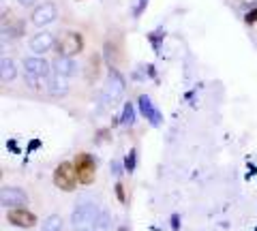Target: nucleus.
Listing matches in <instances>:
<instances>
[{
	"label": "nucleus",
	"mask_w": 257,
	"mask_h": 231,
	"mask_svg": "<svg viewBox=\"0 0 257 231\" xmlns=\"http://www.w3.org/2000/svg\"><path fill=\"white\" fill-rule=\"evenodd\" d=\"M122 169H124V167H120V163H118V161H111L109 171L114 173V176H120V173H122Z\"/></svg>",
	"instance_id": "nucleus-24"
},
{
	"label": "nucleus",
	"mask_w": 257,
	"mask_h": 231,
	"mask_svg": "<svg viewBox=\"0 0 257 231\" xmlns=\"http://www.w3.org/2000/svg\"><path fill=\"white\" fill-rule=\"evenodd\" d=\"M7 220L13 227H20V229H32L37 225V216L26 208H11L7 212Z\"/></svg>",
	"instance_id": "nucleus-8"
},
{
	"label": "nucleus",
	"mask_w": 257,
	"mask_h": 231,
	"mask_svg": "<svg viewBox=\"0 0 257 231\" xmlns=\"http://www.w3.org/2000/svg\"><path fill=\"white\" fill-rule=\"evenodd\" d=\"M116 197H118V201H120V203H126V195H124L122 182H116Z\"/></svg>",
	"instance_id": "nucleus-21"
},
{
	"label": "nucleus",
	"mask_w": 257,
	"mask_h": 231,
	"mask_svg": "<svg viewBox=\"0 0 257 231\" xmlns=\"http://www.w3.org/2000/svg\"><path fill=\"white\" fill-rule=\"evenodd\" d=\"M0 203L5 205L7 210L11 208H24L28 203V195L24 188H18V186H5L3 193H0Z\"/></svg>",
	"instance_id": "nucleus-7"
},
{
	"label": "nucleus",
	"mask_w": 257,
	"mask_h": 231,
	"mask_svg": "<svg viewBox=\"0 0 257 231\" xmlns=\"http://www.w3.org/2000/svg\"><path fill=\"white\" fill-rule=\"evenodd\" d=\"M118 231H128V227H124V225H122V227H118Z\"/></svg>",
	"instance_id": "nucleus-27"
},
{
	"label": "nucleus",
	"mask_w": 257,
	"mask_h": 231,
	"mask_svg": "<svg viewBox=\"0 0 257 231\" xmlns=\"http://www.w3.org/2000/svg\"><path fill=\"white\" fill-rule=\"evenodd\" d=\"M99 214H101V210L96 203L82 201V203H77V208L73 210V214H71V222L79 229H86V227L94 225V220L99 218Z\"/></svg>",
	"instance_id": "nucleus-3"
},
{
	"label": "nucleus",
	"mask_w": 257,
	"mask_h": 231,
	"mask_svg": "<svg viewBox=\"0 0 257 231\" xmlns=\"http://www.w3.org/2000/svg\"><path fill=\"white\" fill-rule=\"evenodd\" d=\"M52 69L56 75H62V77H73L77 73V65L69 56H56V60L52 62Z\"/></svg>",
	"instance_id": "nucleus-12"
},
{
	"label": "nucleus",
	"mask_w": 257,
	"mask_h": 231,
	"mask_svg": "<svg viewBox=\"0 0 257 231\" xmlns=\"http://www.w3.org/2000/svg\"><path fill=\"white\" fill-rule=\"evenodd\" d=\"M172 231H180V214H172Z\"/></svg>",
	"instance_id": "nucleus-25"
},
{
	"label": "nucleus",
	"mask_w": 257,
	"mask_h": 231,
	"mask_svg": "<svg viewBox=\"0 0 257 231\" xmlns=\"http://www.w3.org/2000/svg\"><path fill=\"white\" fill-rule=\"evenodd\" d=\"M120 122H122L124 126H133L135 124V107H133V103H124V105H122Z\"/></svg>",
	"instance_id": "nucleus-16"
},
{
	"label": "nucleus",
	"mask_w": 257,
	"mask_h": 231,
	"mask_svg": "<svg viewBox=\"0 0 257 231\" xmlns=\"http://www.w3.org/2000/svg\"><path fill=\"white\" fill-rule=\"evenodd\" d=\"M163 37H165V30H163V28H159V30H155V33L148 35L150 43H152V47H155L157 52H159V45H161V41H163Z\"/></svg>",
	"instance_id": "nucleus-20"
},
{
	"label": "nucleus",
	"mask_w": 257,
	"mask_h": 231,
	"mask_svg": "<svg viewBox=\"0 0 257 231\" xmlns=\"http://www.w3.org/2000/svg\"><path fill=\"white\" fill-rule=\"evenodd\" d=\"M109 220H111V216H109V214L101 210L99 218H96V220H94V225H92V227H94V231H105V229L109 227Z\"/></svg>",
	"instance_id": "nucleus-19"
},
{
	"label": "nucleus",
	"mask_w": 257,
	"mask_h": 231,
	"mask_svg": "<svg viewBox=\"0 0 257 231\" xmlns=\"http://www.w3.org/2000/svg\"><path fill=\"white\" fill-rule=\"evenodd\" d=\"M77 231H88V229H77Z\"/></svg>",
	"instance_id": "nucleus-28"
},
{
	"label": "nucleus",
	"mask_w": 257,
	"mask_h": 231,
	"mask_svg": "<svg viewBox=\"0 0 257 231\" xmlns=\"http://www.w3.org/2000/svg\"><path fill=\"white\" fill-rule=\"evenodd\" d=\"M56 50H58V56H69V58H73V56H77L79 52L84 50V39H82L79 33L69 30V33L62 35V39H58Z\"/></svg>",
	"instance_id": "nucleus-5"
},
{
	"label": "nucleus",
	"mask_w": 257,
	"mask_h": 231,
	"mask_svg": "<svg viewBox=\"0 0 257 231\" xmlns=\"http://www.w3.org/2000/svg\"><path fill=\"white\" fill-rule=\"evenodd\" d=\"M15 75H18V69H15V62L11 58H7L3 56V60H0V77H3V82H13Z\"/></svg>",
	"instance_id": "nucleus-14"
},
{
	"label": "nucleus",
	"mask_w": 257,
	"mask_h": 231,
	"mask_svg": "<svg viewBox=\"0 0 257 231\" xmlns=\"http://www.w3.org/2000/svg\"><path fill=\"white\" fill-rule=\"evenodd\" d=\"M244 22H246V24H255V22H257V7L244 15Z\"/></svg>",
	"instance_id": "nucleus-23"
},
{
	"label": "nucleus",
	"mask_w": 257,
	"mask_h": 231,
	"mask_svg": "<svg viewBox=\"0 0 257 231\" xmlns=\"http://www.w3.org/2000/svg\"><path fill=\"white\" fill-rule=\"evenodd\" d=\"M138 107H140V114L146 118V122L150 126H155V129H159L161 124H163V114L157 109V105L152 103V99L148 97V94H140L138 99Z\"/></svg>",
	"instance_id": "nucleus-6"
},
{
	"label": "nucleus",
	"mask_w": 257,
	"mask_h": 231,
	"mask_svg": "<svg viewBox=\"0 0 257 231\" xmlns=\"http://www.w3.org/2000/svg\"><path fill=\"white\" fill-rule=\"evenodd\" d=\"M41 231H62V218L58 214H52L43 220V229Z\"/></svg>",
	"instance_id": "nucleus-17"
},
{
	"label": "nucleus",
	"mask_w": 257,
	"mask_h": 231,
	"mask_svg": "<svg viewBox=\"0 0 257 231\" xmlns=\"http://www.w3.org/2000/svg\"><path fill=\"white\" fill-rule=\"evenodd\" d=\"M50 71L52 65L45 58H39V56H32V58L24 60V73L32 75V77H41V79H50Z\"/></svg>",
	"instance_id": "nucleus-9"
},
{
	"label": "nucleus",
	"mask_w": 257,
	"mask_h": 231,
	"mask_svg": "<svg viewBox=\"0 0 257 231\" xmlns=\"http://www.w3.org/2000/svg\"><path fill=\"white\" fill-rule=\"evenodd\" d=\"M56 45V41H54V35L52 33H37L35 37L30 39V50L35 52V54H39V56H43L45 52H50L52 47Z\"/></svg>",
	"instance_id": "nucleus-11"
},
{
	"label": "nucleus",
	"mask_w": 257,
	"mask_h": 231,
	"mask_svg": "<svg viewBox=\"0 0 257 231\" xmlns=\"http://www.w3.org/2000/svg\"><path fill=\"white\" fill-rule=\"evenodd\" d=\"M47 92L52 94V97H64V94L69 92V77H62V75H52L47 79Z\"/></svg>",
	"instance_id": "nucleus-13"
},
{
	"label": "nucleus",
	"mask_w": 257,
	"mask_h": 231,
	"mask_svg": "<svg viewBox=\"0 0 257 231\" xmlns=\"http://www.w3.org/2000/svg\"><path fill=\"white\" fill-rule=\"evenodd\" d=\"M77 171H75V163L64 161L54 169V184L58 186L64 193H71L77 186Z\"/></svg>",
	"instance_id": "nucleus-2"
},
{
	"label": "nucleus",
	"mask_w": 257,
	"mask_h": 231,
	"mask_svg": "<svg viewBox=\"0 0 257 231\" xmlns=\"http://www.w3.org/2000/svg\"><path fill=\"white\" fill-rule=\"evenodd\" d=\"M124 88H126V82H124L122 73H120L116 67H109L107 79H105V84H103V99H105V103H109V105L118 103L124 97Z\"/></svg>",
	"instance_id": "nucleus-1"
},
{
	"label": "nucleus",
	"mask_w": 257,
	"mask_h": 231,
	"mask_svg": "<svg viewBox=\"0 0 257 231\" xmlns=\"http://www.w3.org/2000/svg\"><path fill=\"white\" fill-rule=\"evenodd\" d=\"M146 7H148V0H138V7H135V18H140Z\"/></svg>",
	"instance_id": "nucleus-22"
},
{
	"label": "nucleus",
	"mask_w": 257,
	"mask_h": 231,
	"mask_svg": "<svg viewBox=\"0 0 257 231\" xmlns=\"http://www.w3.org/2000/svg\"><path fill=\"white\" fill-rule=\"evenodd\" d=\"M56 18H58V9H56V5L54 3H43V5H39L35 7V11H32V24L39 28H43L47 26V24H52Z\"/></svg>",
	"instance_id": "nucleus-10"
},
{
	"label": "nucleus",
	"mask_w": 257,
	"mask_h": 231,
	"mask_svg": "<svg viewBox=\"0 0 257 231\" xmlns=\"http://www.w3.org/2000/svg\"><path fill=\"white\" fill-rule=\"evenodd\" d=\"M73 163H75V171H77L79 184L90 186L94 182V176H96V161H94V156L88 154V152H79Z\"/></svg>",
	"instance_id": "nucleus-4"
},
{
	"label": "nucleus",
	"mask_w": 257,
	"mask_h": 231,
	"mask_svg": "<svg viewBox=\"0 0 257 231\" xmlns=\"http://www.w3.org/2000/svg\"><path fill=\"white\" fill-rule=\"evenodd\" d=\"M18 3H20L22 7H32V5L37 3V0H18Z\"/></svg>",
	"instance_id": "nucleus-26"
},
{
	"label": "nucleus",
	"mask_w": 257,
	"mask_h": 231,
	"mask_svg": "<svg viewBox=\"0 0 257 231\" xmlns=\"http://www.w3.org/2000/svg\"><path fill=\"white\" fill-rule=\"evenodd\" d=\"M99 69H101V56L99 54H92L90 58L86 62V79L88 82H94L96 77H99Z\"/></svg>",
	"instance_id": "nucleus-15"
},
{
	"label": "nucleus",
	"mask_w": 257,
	"mask_h": 231,
	"mask_svg": "<svg viewBox=\"0 0 257 231\" xmlns=\"http://www.w3.org/2000/svg\"><path fill=\"white\" fill-rule=\"evenodd\" d=\"M122 167H124L126 173L135 171V167H138V150H135V148L128 150V154L124 156V161H122Z\"/></svg>",
	"instance_id": "nucleus-18"
}]
</instances>
